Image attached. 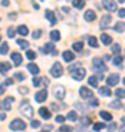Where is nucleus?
Returning a JSON list of instances; mask_svg holds the SVG:
<instances>
[{
  "label": "nucleus",
  "instance_id": "nucleus-41",
  "mask_svg": "<svg viewBox=\"0 0 125 132\" xmlns=\"http://www.w3.org/2000/svg\"><path fill=\"white\" fill-rule=\"evenodd\" d=\"M35 56H37V54H35L34 52H31V50H28V52H27V57H28L29 60H34V59H35Z\"/></svg>",
  "mask_w": 125,
  "mask_h": 132
},
{
  "label": "nucleus",
  "instance_id": "nucleus-35",
  "mask_svg": "<svg viewBox=\"0 0 125 132\" xmlns=\"http://www.w3.org/2000/svg\"><path fill=\"white\" fill-rule=\"evenodd\" d=\"M111 107H113V109H121V107H122V103H121L119 100H115V101H112V103H111Z\"/></svg>",
  "mask_w": 125,
  "mask_h": 132
},
{
  "label": "nucleus",
  "instance_id": "nucleus-45",
  "mask_svg": "<svg viewBox=\"0 0 125 132\" xmlns=\"http://www.w3.org/2000/svg\"><path fill=\"white\" fill-rule=\"evenodd\" d=\"M66 131H72V129H71L69 126H66V125H62L60 129H59V132H66Z\"/></svg>",
  "mask_w": 125,
  "mask_h": 132
},
{
  "label": "nucleus",
  "instance_id": "nucleus-15",
  "mask_svg": "<svg viewBox=\"0 0 125 132\" xmlns=\"http://www.w3.org/2000/svg\"><path fill=\"white\" fill-rule=\"evenodd\" d=\"M63 60L66 62V63H71V62H74V59H75V56H74V53L72 52H63Z\"/></svg>",
  "mask_w": 125,
  "mask_h": 132
},
{
  "label": "nucleus",
  "instance_id": "nucleus-29",
  "mask_svg": "<svg viewBox=\"0 0 125 132\" xmlns=\"http://www.w3.org/2000/svg\"><path fill=\"white\" fill-rule=\"evenodd\" d=\"M66 119H69L71 122H77V120H78L77 112H69V113H68V118H66Z\"/></svg>",
  "mask_w": 125,
  "mask_h": 132
},
{
  "label": "nucleus",
  "instance_id": "nucleus-40",
  "mask_svg": "<svg viewBox=\"0 0 125 132\" xmlns=\"http://www.w3.org/2000/svg\"><path fill=\"white\" fill-rule=\"evenodd\" d=\"M97 106H99V101H97V98L91 97V98H90V107H97Z\"/></svg>",
  "mask_w": 125,
  "mask_h": 132
},
{
  "label": "nucleus",
  "instance_id": "nucleus-56",
  "mask_svg": "<svg viewBox=\"0 0 125 132\" xmlns=\"http://www.w3.org/2000/svg\"><path fill=\"white\" fill-rule=\"evenodd\" d=\"M5 87H6L5 84H3V85H0V94H3V93H5Z\"/></svg>",
  "mask_w": 125,
  "mask_h": 132
},
{
  "label": "nucleus",
  "instance_id": "nucleus-32",
  "mask_svg": "<svg viewBox=\"0 0 125 132\" xmlns=\"http://www.w3.org/2000/svg\"><path fill=\"white\" fill-rule=\"evenodd\" d=\"M18 46H19V47H22V48H28L29 47V43L28 41H25V40H18Z\"/></svg>",
  "mask_w": 125,
  "mask_h": 132
},
{
  "label": "nucleus",
  "instance_id": "nucleus-62",
  "mask_svg": "<svg viewBox=\"0 0 125 132\" xmlns=\"http://www.w3.org/2000/svg\"><path fill=\"white\" fill-rule=\"evenodd\" d=\"M118 2H119V3H124V2H125V0H118Z\"/></svg>",
  "mask_w": 125,
  "mask_h": 132
},
{
  "label": "nucleus",
  "instance_id": "nucleus-37",
  "mask_svg": "<svg viewBox=\"0 0 125 132\" xmlns=\"http://www.w3.org/2000/svg\"><path fill=\"white\" fill-rule=\"evenodd\" d=\"M74 50H75V52H81L82 50V43L80 41V43H74Z\"/></svg>",
  "mask_w": 125,
  "mask_h": 132
},
{
  "label": "nucleus",
  "instance_id": "nucleus-33",
  "mask_svg": "<svg viewBox=\"0 0 125 132\" xmlns=\"http://www.w3.org/2000/svg\"><path fill=\"white\" fill-rule=\"evenodd\" d=\"M100 129H105V123L101 122H97L93 125V131H100Z\"/></svg>",
  "mask_w": 125,
  "mask_h": 132
},
{
  "label": "nucleus",
  "instance_id": "nucleus-24",
  "mask_svg": "<svg viewBox=\"0 0 125 132\" xmlns=\"http://www.w3.org/2000/svg\"><path fill=\"white\" fill-rule=\"evenodd\" d=\"M113 29H115L116 32H124L125 31V24L124 22H116L115 27H113Z\"/></svg>",
  "mask_w": 125,
  "mask_h": 132
},
{
  "label": "nucleus",
  "instance_id": "nucleus-38",
  "mask_svg": "<svg viewBox=\"0 0 125 132\" xmlns=\"http://www.w3.org/2000/svg\"><path fill=\"white\" fill-rule=\"evenodd\" d=\"M119 52H121V46H119V44H113V46H112V53L119 54Z\"/></svg>",
  "mask_w": 125,
  "mask_h": 132
},
{
  "label": "nucleus",
  "instance_id": "nucleus-59",
  "mask_svg": "<svg viewBox=\"0 0 125 132\" xmlns=\"http://www.w3.org/2000/svg\"><path fill=\"white\" fill-rule=\"evenodd\" d=\"M44 129H49V131H52L53 126H52V125H46V126H44Z\"/></svg>",
  "mask_w": 125,
  "mask_h": 132
},
{
  "label": "nucleus",
  "instance_id": "nucleus-25",
  "mask_svg": "<svg viewBox=\"0 0 125 132\" xmlns=\"http://www.w3.org/2000/svg\"><path fill=\"white\" fill-rule=\"evenodd\" d=\"M50 38H52L53 41H59L60 40V32H59L58 29H53L52 32H50Z\"/></svg>",
  "mask_w": 125,
  "mask_h": 132
},
{
  "label": "nucleus",
  "instance_id": "nucleus-4",
  "mask_svg": "<svg viewBox=\"0 0 125 132\" xmlns=\"http://www.w3.org/2000/svg\"><path fill=\"white\" fill-rule=\"evenodd\" d=\"M25 126H27L25 122H24V120H21V119H15V120H12L10 125H9L10 131H24Z\"/></svg>",
  "mask_w": 125,
  "mask_h": 132
},
{
  "label": "nucleus",
  "instance_id": "nucleus-10",
  "mask_svg": "<svg viewBox=\"0 0 125 132\" xmlns=\"http://www.w3.org/2000/svg\"><path fill=\"white\" fill-rule=\"evenodd\" d=\"M106 82H107L109 87H115V85L119 82V75H118V73H112V75H109V78H107Z\"/></svg>",
  "mask_w": 125,
  "mask_h": 132
},
{
  "label": "nucleus",
  "instance_id": "nucleus-2",
  "mask_svg": "<svg viewBox=\"0 0 125 132\" xmlns=\"http://www.w3.org/2000/svg\"><path fill=\"white\" fill-rule=\"evenodd\" d=\"M93 69L96 72H107V66L105 65V62L100 60L99 57L93 59Z\"/></svg>",
  "mask_w": 125,
  "mask_h": 132
},
{
  "label": "nucleus",
  "instance_id": "nucleus-55",
  "mask_svg": "<svg viewBox=\"0 0 125 132\" xmlns=\"http://www.w3.org/2000/svg\"><path fill=\"white\" fill-rule=\"evenodd\" d=\"M62 10L65 12V13H69V12H71V9H69V7H66V6H63V7H62Z\"/></svg>",
  "mask_w": 125,
  "mask_h": 132
},
{
  "label": "nucleus",
  "instance_id": "nucleus-61",
  "mask_svg": "<svg viewBox=\"0 0 125 132\" xmlns=\"http://www.w3.org/2000/svg\"><path fill=\"white\" fill-rule=\"evenodd\" d=\"M121 129H122V131H125V122H124V125H122V128H121Z\"/></svg>",
  "mask_w": 125,
  "mask_h": 132
},
{
  "label": "nucleus",
  "instance_id": "nucleus-9",
  "mask_svg": "<svg viewBox=\"0 0 125 132\" xmlns=\"http://www.w3.org/2000/svg\"><path fill=\"white\" fill-rule=\"evenodd\" d=\"M103 7L109 12H115L118 7H116V3L113 0H103Z\"/></svg>",
  "mask_w": 125,
  "mask_h": 132
},
{
  "label": "nucleus",
  "instance_id": "nucleus-7",
  "mask_svg": "<svg viewBox=\"0 0 125 132\" xmlns=\"http://www.w3.org/2000/svg\"><path fill=\"white\" fill-rule=\"evenodd\" d=\"M80 95L85 100H90L91 97H94L93 91L90 90V88H87V87H81V88H80Z\"/></svg>",
  "mask_w": 125,
  "mask_h": 132
},
{
  "label": "nucleus",
  "instance_id": "nucleus-21",
  "mask_svg": "<svg viewBox=\"0 0 125 132\" xmlns=\"http://www.w3.org/2000/svg\"><path fill=\"white\" fill-rule=\"evenodd\" d=\"M10 68H12V65L10 63H0V73H6V72L10 71Z\"/></svg>",
  "mask_w": 125,
  "mask_h": 132
},
{
  "label": "nucleus",
  "instance_id": "nucleus-53",
  "mask_svg": "<svg viewBox=\"0 0 125 132\" xmlns=\"http://www.w3.org/2000/svg\"><path fill=\"white\" fill-rule=\"evenodd\" d=\"M50 107H52V109H53V110H54V112H58L59 109H60V107H59V106H58V104H56V103H53V104H52V106H50Z\"/></svg>",
  "mask_w": 125,
  "mask_h": 132
},
{
  "label": "nucleus",
  "instance_id": "nucleus-18",
  "mask_svg": "<svg viewBox=\"0 0 125 132\" xmlns=\"http://www.w3.org/2000/svg\"><path fill=\"white\" fill-rule=\"evenodd\" d=\"M100 40H101V43H103L105 46H111L112 44V37L111 35H107V34H101Z\"/></svg>",
  "mask_w": 125,
  "mask_h": 132
},
{
  "label": "nucleus",
  "instance_id": "nucleus-58",
  "mask_svg": "<svg viewBox=\"0 0 125 132\" xmlns=\"http://www.w3.org/2000/svg\"><path fill=\"white\" fill-rule=\"evenodd\" d=\"M9 18L12 19V21H13V19H16V13H10V15H9Z\"/></svg>",
  "mask_w": 125,
  "mask_h": 132
},
{
  "label": "nucleus",
  "instance_id": "nucleus-42",
  "mask_svg": "<svg viewBox=\"0 0 125 132\" xmlns=\"http://www.w3.org/2000/svg\"><path fill=\"white\" fill-rule=\"evenodd\" d=\"M65 119H66L65 116H62V114H58V116H56V122H58V123H63V122H65Z\"/></svg>",
  "mask_w": 125,
  "mask_h": 132
},
{
  "label": "nucleus",
  "instance_id": "nucleus-44",
  "mask_svg": "<svg viewBox=\"0 0 125 132\" xmlns=\"http://www.w3.org/2000/svg\"><path fill=\"white\" fill-rule=\"evenodd\" d=\"M40 35H41V29H37V31H34L33 32V37L37 40V38H40Z\"/></svg>",
  "mask_w": 125,
  "mask_h": 132
},
{
  "label": "nucleus",
  "instance_id": "nucleus-64",
  "mask_svg": "<svg viewBox=\"0 0 125 132\" xmlns=\"http://www.w3.org/2000/svg\"><path fill=\"white\" fill-rule=\"evenodd\" d=\"M0 41H2V37H0Z\"/></svg>",
  "mask_w": 125,
  "mask_h": 132
},
{
  "label": "nucleus",
  "instance_id": "nucleus-1",
  "mask_svg": "<svg viewBox=\"0 0 125 132\" xmlns=\"http://www.w3.org/2000/svg\"><path fill=\"white\" fill-rule=\"evenodd\" d=\"M19 112H21V114H24L27 119H33V116H34V110H33V107L29 106L28 101H24V103H21Z\"/></svg>",
  "mask_w": 125,
  "mask_h": 132
},
{
  "label": "nucleus",
  "instance_id": "nucleus-22",
  "mask_svg": "<svg viewBox=\"0 0 125 132\" xmlns=\"http://www.w3.org/2000/svg\"><path fill=\"white\" fill-rule=\"evenodd\" d=\"M99 93H100V95H103V97H109V95H112L109 87H101V88H99Z\"/></svg>",
  "mask_w": 125,
  "mask_h": 132
},
{
  "label": "nucleus",
  "instance_id": "nucleus-28",
  "mask_svg": "<svg viewBox=\"0 0 125 132\" xmlns=\"http://www.w3.org/2000/svg\"><path fill=\"white\" fill-rule=\"evenodd\" d=\"M18 32H19L22 37H25V35H28V28H27L25 25H19V27H18Z\"/></svg>",
  "mask_w": 125,
  "mask_h": 132
},
{
  "label": "nucleus",
  "instance_id": "nucleus-60",
  "mask_svg": "<svg viewBox=\"0 0 125 132\" xmlns=\"http://www.w3.org/2000/svg\"><path fill=\"white\" fill-rule=\"evenodd\" d=\"M0 119H6V116H5V113H0Z\"/></svg>",
  "mask_w": 125,
  "mask_h": 132
},
{
  "label": "nucleus",
  "instance_id": "nucleus-26",
  "mask_svg": "<svg viewBox=\"0 0 125 132\" xmlns=\"http://www.w3.org/2000/svg\"><path fill=\"white\" fill-rule=\"evenodd\" d=\"M97 81H99V78H96V76H90V78H88V85L93 87V88H97V87H99Z\"/></svg>",
  "mask_w": 125,
  "mask_h": 132
},
{
  "label": "nucleus",
  "instance_id": "nucleus-47",
  "mask_svg": "<svg viewBox=\"0 0 125 132\" xmlns=\"http://www.w3.org/2000/svg\"><path fill=\"white\" fill-rule=\"evenodd\" d=\"M7 35H9V38H12L15 35V29L13 28H9V29H7Z\"/></svg>",
  "mask_w": 125,
  "mask_h": 132
},
{
  "label": "nucleus",
  "instance_id": "nucleus-50",
  "mask_svg": "<svg viewBox=\"0 0 125 132\" xmlns=\"http://www.w3.org/2000/svg\"><path fill=\"white\" fill-rule=\"evenodd\" d=\"M77 68H80V63H77V65H72L71 68H69V69H68V72H72V71H75Z\"/></svg>",
  "mask_w": 125,
  "mask_h": 132
},
{
  "label": "nucleus",
  "instance_id": "nucleus-43",
  "mask_svg": "<svg viewBox=\"0 0 125 132\" xmlns=\"http://www.w3.org/2000/svg\"><path fill=\"white\" fill-rule=\"evenodd\" d=\"M15 78H16V79H19V81H24V79H25V75H24V73L16 72V73H15Z\"/></svg>",
  "mask_w": 125,
  "mask_h": 132
},
{
  "label": "nucleus",
  "instance_id": "nucleus-36",
  "mask_svg": "<svg viewBox=\"0 0 125 132\" xmlns=\"http://www.w3.org/2000/svg\"><path fill=\"white\" fill-rule=\"evenodd\" d=\"M122 60H124V59H122L121 56H116V57H115V59H113L112 62H113V65H116V66H121V65H122Z\"/></svg>",
  "mask_w": 125,
  "mask_h": 132
},
{
  "label": "nucleus",
  "instance_id": "nucleus-16",
  "mask_svg": "<svg viewBox=\"0 0 125 132\" xmlns=\"http://www.w3.org/2000/svg\"><path fill=\"white\" fill-rule=\"evenodd\" d=\"M27 69H28L29 72H31V75H38V66L35 65V63H28V66H27Z\"/></svg>",
  "mask_w": 125,
  "mask_h": 132
},
{
  "label": "nucleus",
  "instance_id": "nucleus-8",
  "mask_svg": "<svg viewBox=\"0 0 125 132\" xmlns=\"http://www.w3.org/2000/svg\"><path fill=\"white\" fill-rule=\"evenodd\" d=\"M41 52H43L44 54H58V50H54V46H53L52 43L44 44L43 48H41Z\"/></svg>",
  "mask_w": 125,
  "mask_h": 132
},
{
  "label": "nucleus",
  "instance_id": "nucleus-19",
  "mask_svg": "<svg viewBox=\"0 0 125 132\" xmlns=\"http://www.w3.org/2000/svg\"><path fill=\"white\" fill-rule=\"evenodd\" d=\"M46 18L50 21V24L52 25H56V16H54V13H53L52 10H46Z\"/></svg>",
  "mask_w": 125,
  "mask_h": 132
},
{
  "label": "nucleus",
  "instance_id": "nucleus-46",
  "mask_svg": "<svg viewBox=\"0 0 125 132\" xmlns=\"http://www.w3.org/2000/svg\"><path fill=\"white\" fill-rule=\"evenodd\" d=\"M31 126L33 128H40V122L38 120H31Z\"/></svg>",
  "mask_w": 125,
  "mask_h": 132
},
{
  "label": "nucleus",
  "instance_id": "nucleus-23",
  "mask_svg": "<svg viewBox=\"0 0 125 132\" xmlns=\"http://www.w3.org/2000/svg\"><path fill=\"white\" fill-rule=\"evenodd\" d=\"M99 114H100V118L103 119V120H107V122H111V120H112V114L109 113V112H105V110H101Z\"/></svg>",
  "mask_w": 125,
  "mask_h": 132
},
{
  "label": "nucleus",
  "instance_id": "nucleus-3",
  "mask_svg": "<svg viewBox=\"0 0 125 132\" xmlns=\"http://www.w3.org/2000/svg\"><path fill=\"white\" fill-rule=\"evenodd\" d=\"M62 73H63L62 65H60L59 62H54V63H53V66H52V69H50V75L54 76V78H60V76H62Z\"/></svg>",
  "mask_w": 125,
  "mask_h": 132
},
{
  "label": "nucleus",
  "instance_id": "nucleus-14",
  "mask_svg": "<svg viewBox=\"0 0 125 132\" xmlns=\"http://www.w3.org/2000/svg\"><path fill=\"white\" fill-rule=\"evenodd\" d=\"M10 59L13 60L15 66H19L21 63H22V56H21L19 53H12V54H10Z\"/></svg>",
  "mask_w": 125,
  "mask_h": 132
},
{
  "label": "nucleus",
  "instance_id": "nucleus-57",
  "mask_svg": "<svg viewBox=\"0 0 125 132\" xmlns=\"http://www.w3.org/2000/svg\"><path fill=\"white\" fill-rule=\"evenodd\" d=\"M2 5H3V6H7V5H9V0H2Z\"/></svg>",
  "mask_w": 125,
  "mask_h": 132
},
{
  "label": "nucleus",
  "instance_id": "nucleus-12",
  "mask_svg": "<svg viewBox=\"0 0 125 132\" xmlns=\"http://www.w3.org/2000/svg\"><path fill=\"white\" fill-rule=\"evenodd\" d=\"M96 18H97V16H96V12H94V10H91V9L85 10V13H84V19H85L87 22H93Z\"/></svg>",
  "mask_w": 125,
  "mask_h": 132
},
{
  "label": "nucleus",
  "instance_id": "nucleus-6",
  "mask_svg": "<svg viewBox=\"0 0 125 132\" xmlns=\"http://www.w3.org/2000/svg\"><path fill=\"white\" fill-rule=\"evenodd\" d=\"M71 73H72V78L75 81H82L84 76H85V69H84V68H77V69L72 71Z\"/></svg>",
  "mask_w": 125,
  "mask_h": 132
},
{
  "label": "nucleus",
  "instance_id": "nucleus-54",
  "mask_svg": "<svg viewBox=\"0 0 125 132\" xmlns=\"http://www.w3.org/2000/svg\"><path fill=\"white\" fill-rule=\"evenodd\" d=\"M109 129H111V131H115L116 129V123H111V125H109Z\"/></svg>",
  "mask_w": 125,
  "mask_h": 132
},
{
  "label": "nucleus",
  "instance_id": "nucleus-39",
  "mask_svg": "<svg viewBox=\"0 0 125 132\" xmlns=\"http://www.w3.org/2000/svg\"><path fill=\"white\" fill-rule=\"evenodd\" d=\"M41 79H43V78H38V76H35V78L33 79V85H34V87H38V85H41Z\"/></svg>",
  "mask_w": 125,
  "mask_h": 132
},
{
  "label": "nucleus",
  "instance_id": "nucleus-48",
  "mask_svg": "<svg viewBox=\"0 0 125 132\" xmlns=\"http://www.w3.org/2000/svg\"><path fill=\"white\" fill-rule=\"evenodd\" d=\"M118 16H119V18H125V9H119V10H118Z\"/></svg>",
  "mask_w": 125,
  "mask_h": 132
},
{
  "label": "nucleus",
  "instance_id": "nucleus-49",
  "mask_svg": "<svg viewBox=\"0 0 125 132\" xmlns=\"http://www.w3.org/2000/svg\"><path fill=\"white\" fill-rule=\"evenodd\" d=\"M13 84V79H12V78H7V79L5 81V85L6 87H9V85H12Z\"/></svg>",
  "mask_w": 125,
  "mask_h": 132
},
{
  "label": "nucleus",
  "instance_id": "nucleus-13",
  "mask_svg": "<svg viewBox=\"0 0 125 132\" xmlns=\"http://www.w3.org/2000/svg\"><path fill=\"white\" fill-rule=\"evenodd\" d=\"M111 21H112V16L111 15H105L103 18H101V22H100V28H107L109 27V24H111Z\"/></svg>",
  "mask_w": 125,
  "mask_h": 132
},
{
  "label": "nucleus",
  "instance_id": "nucleus-30",
  "mask_svg": "<svg viewBox=\"0 0 125 132\" xmlns=\"http://www.w3.org/2000/svg\"><path fill=\"white\" fill-rule=\"evenodd\" d=\"M7 52H9V46H7V43H2V46H0V54H6Z\"/></svg>",
  "mask_w": 125,
  "mask_h": 132
},
{
  "label": "nucleus",
  "instance_id": "nucleus-5",
  "mask_svg": "<svg viewBox=\"0 0 125 132\" xmlns=\"http://www.w3.org/2000/svg\"><path fill=\"white\" fill-rule=\"evenodd\" d=\"M53 94H54V97L58 100H63L65 95H66V90H65L63 85H56V87L53 88Z\"/></svg>",
  "mask_w": 125,
  "mask_h": 132
},
{
  "label": "nucleus",
  "instance_id": "nucleus-27",
  "mask_svg": "<svg viewBox=\"0 0 125 132\" xmlns=\"http://www.w3.org/2000/svg\"><path fill=\"white\" fill-rule=\"evenodd\" d=\"M40 116H41V118H44V119H50V112H49L47 109L46 107H41L40 109Z\"/></svg>",
  "mask_w": 125,
  "mask_h": 132
},
{
  "label": "nucleus",
  "instance_id": "nucleus-31",
  "mask_svg": "<svg viewBox=\"0 0 125 132\" xmlns=\"http://www.w3.org/2000/svg\"><path fill=\"white\" fill-rule=\"evenodd\" d=\"M115 95L118 97V98H124V97H125V90H122V88L115 90Z\"/></svg>",
  "mask_w": 125,
  "mask_h": 132
},
{
  "label": "nucleus",
  "instance_id": "nucleus-20",
  "mask_svg": "<svg viewBox=\"0 0 125 132\" xmlns=\"http://www.w3.org/2000/svg\"><path fill=\"white\" fill-rule=\"evenodd\" d=\"M72 6L75 7V9H84L85 0H72Z\"/></svg>",
  "mask_w": 125,
  "mask_h": 132
},
{
  "label": "nucleus",
  "instance_id": "nucleus-63",
  "mask_svg": "<svg viewBox=\"0 0 125 132\" xmlns=\"http://www.w3.org/2000/svg\"><path fill=\"white\" fill-rule=\"evenodd\" d=\"M124 85H125V78H124Z\"/></svg>",
  "mask_w": 125,
  "mask_h": 132
},
{
  "label": "nucleus",
  "instance_id": "nucleus-17",
  "mask_svg": "<svg viewBox=\"0 0 125 132\" xmlns=\"http://www.w3.org/2000/svg\"><path fill=\"white\" fill-rule=\"evenodd\" d=\"M13 101H15L13 97H7V98L3 100V104H2V106H3V109H5V110H10V106H12V103H13Z\"/></svg>",
  "mask_w": 125,
  "mask_h": 132
},
{
  "label": "nucleus",
  "instance_id": "nucleus-51",
  "mask_svg": "<svg viewBox=\"0 0 125 132\" xmlns=\"http://www.w3.org/2000/svg\"><path fill=\"white\" fill-rule=\"evenodd\" d=\"M19 93H22V94H27V93H28V88H25V87H19Z\"/></svg>",
  "mask_w": 125,
  "mask_h": 132
},
{
  "label": "nucleus",
  "instance_id": "nucleus-11",
  "mask_svg": "<svg viewBox=\"0 0 125 132\" xmlns=\"http://www.w3.org/2000/svg\"><path fill=\"white\" fill-rule=\"evenodd\" d=\"M46 98H47V91L46 90H41L35 94V101L37 103H43V101H46Z\"/></svg>",
  "mask_w": 125,
  "mask_h": 132
},
{
  "label": "nucleus",
  "instance_id": "nucleus-52",
  "mask_svg": "<svg viewBox=\"0 0 125 132\" xmlns=\"http://www.w3.org/2000/svg\"><path fill=\"white\" fill-rule=\"evenodd\" d=\"M41 85H44V87H47V85H49V79H47V78H43V79H41Z\"/></svg>",
  "mask_w": 125,
  "mask_h": 132
},
{
  "label": "nucleus",
  "instance_id": "nucleus-34",
  "mask_svg": "<svg viewBox=\"0 0 125 132\" xmlns=\"http://www.w3.org/2000/svg\"><path fill=\"white\" fill-rule=\"evenodd\" d=\"M88 44H90L91 47H94V48H96L97 46H99V43H97L96 37H90V38H88Z\"/></svg>",
  "mask_w": 125,
  "mask_h": 132
}]
</instances>
